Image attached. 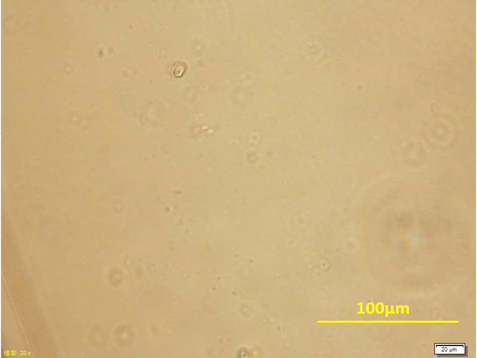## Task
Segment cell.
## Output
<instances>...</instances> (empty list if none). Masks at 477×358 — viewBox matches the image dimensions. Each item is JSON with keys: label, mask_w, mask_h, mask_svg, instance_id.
Segmentation results:
<instances>
[{"label": "cell", "mask_w": 477, "mask_h": 358, "mask_svg": "<svg viewBox=\"0 0 477 358\" xmlns=\"http://www.w3.org/2000/svg\"><path fill=\"white\" fill-rule=\"evenodd\" d=\"M434 354L441 357H467L468 347L465 343H435Z\"/></svg>", "instance_id": "cell-1"}]
</instances>
